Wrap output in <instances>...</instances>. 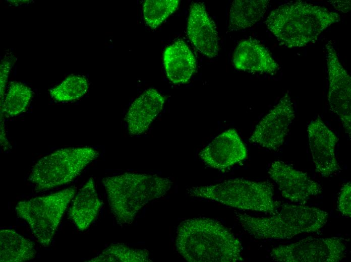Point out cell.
<instances>
[{"instance_id": "1", "label": "cell", "mask_w": 351, "mask_h": 262, "mask_svg": "<svg viewBox=\"0 0 351 262\" xmlns=\"http://www.w3.org/2000/svg\"><path fill=\"white\" fill-rule=\"evenodd\" d=\"M179 253L190 262L243 260L240 240L219 221L208 218L182 222L177 232Z\"/></svg>"}, {"instance_id": "2", "label": "cell", "mask_w": 351, "mask_h": 262, "mask_svg": "<svg viewBox=\"0 0 351 262\" xmlns=\"http://www.w3.org/2000/svg\"><path fill=\"white\" fill-rule=\"evenodd\" d=\"M340 20V15L336 12L297 1L273 10L265 23L281 45L296 48L314 41L324 30Z\"/></svg>"}, {"instance_id": "3", "label": "cell", "mask_w": 351, "mask_h": 262, "mask_svg": "<svg viewBox=\"0 0 351 262\" xmlns=\"http://www.w3.org/2000/svg\"><path fill=\"white\" fill-rule=\"evenodd\" d=\"M111 211L120 224H131L149 201L165 195L172 181L156 175L126 173L102 179Z\"/></svg>"}, {"instance_id": "4", "label": "cell", "mask_w": 351, "mask_h": 262, "mask_svg": "<svg viewBox=\"0 0 351 262\" xmlns=\"http://www.w3.org/2000/svg\"><path fill=\"white\" fill-rule=\"evenodd\" d=\"M269 217H256L236 213L241 226L259 239H290L300 234L315 232L325 225L328 213L304 205L283 204Z\"/></svg>"}, {"instance_id": "5", "label": "cell", "mask_w": 351, "mask_h": 262, "mask_svg": "<svg viewBox=\"0 0 351 262\" xmlns=\"http://www.w3.org/2000/svg\"><path fill=\"white\" fill-rule=\"evenodd\" d=\"M191 196L217 202L243 210L276 213L281 202L274 198V186L269 181L231 178L218 183L187 189Z\"/></svg>"}, {"instance_id": "6", "label": "cell", "mask_w": 351, "mask_h": 262, "mask_svg": "<svg viewBox=\"0 0 351 262\" xmlns=\"http://www.w3.org/2000/svg\"><path fill=\"white\" fill-rule=\"evenodd\" d=\"M91 147L60 149L40 159L33 167L28 180L37 191L49 190L74 180L98 156Z\"/></svg>"}, {"instance_id": "7", "label": "cell", "mask_w": 351, "mask_h": 262, "mask_svg": "<svg viewBox=\"0 0 351 262\" xmlns=\"http://www.w3.org/2000/svg\"><path fill=\"white\" fill-rule=\"evenodd\" d=\"M76 192L70 187L44 196L19 202L15 211L30 227L37 241L48 246L63 215Z\"/></svg>"}, {"instance_id": "8", "label": "cell", "mask_w": 351, "mask_h": 262, "mask_svg": "<svg viewBox=\"0 0 351 262\" xmlns=\"http://www.w3.org/2000/svg\"><path fill=\"white\" fill-rule=\"evenodd\" d=\"M346 252V246L340 237H307L275 247L270 255L277 261L337 262L345 257Z\"/></svg>"}, {"instance_id": "9", "label": "cell", "mask_w": 351, "mask_h": 262, "mask_svg": "<svg viewBox=\"0 0 351 262\" xmlns=\"http://www.w3.org/2000/svg\"><path fill=\"white\" fill-rule=\"evenodd\" d=\"M330 108L338 115L349 139L351 137V78L340 63L331 42L326 44Z\"/></svg>"}, {"instance_id": "10", "label": "cell", "mask_w": 351, "mask_h": 262, "mask_svg": "<svg viewBox=\"0 0 351 262\" xmlns=\"http://www.w3.org/2000/svg\"><path fill=\"white\" fill-rule=\"evenodd\" d=\"M295 115L293 103L287 92L259 121L249 141L268 150L277 151L284 143Z\"/></svg>"}, {"instance_id": "11", "label": "cell", "mask_w": 351, "mask_h": 262, "mask_svg": "<svg viewBox=\"0 0 351 262\" xmlns=\"http://www.w3.org/2000/svg\"><path fill=\"white\" fill-rule=\"evenodd\" d=\"M270 177L277 184L281 195L291 202L303 205L310 198L321 194V185L302 171L277 160L268 170Z\"/></svg>"}, {"instance_id": "12", "label": "cell", "mask_w": 351, "mask_h": 262, "mask_svg": "<svg viewBox=\"0 0 351 262\" xmlns=\"http://www.w3.org/2000/svg\"><path fill=\"white\" fill-rule=\"evenodd\" d=\"M307 132L316 171L323 177L331 176L339 169L335 154L338 138L320 118L310 121Z\"/></svg>"}, {"instance_id": "13", "label": "cell", "mask_w": 351, "mask_h": 262, "mask_svg": "<svg viewBox=\"0 0 351 262\" xmlns=\"http://www.w3.org/2000/svg\"><path fill=\"white\" fill-rule=\"evenodd\" d=\"M199 155L210 167L225 171L246 159L248 153L237 132L230 128L216 136L201 151Z\"/></svg>"}, {"instance_id": "14", "label": "cell", "mask_w": 351, "mask_h": 262, "mask_svg": "<svg viewBox=\"0 0 351 262\" xmlns=\"http://www.w3.org/2000/svg\"><path fill=\"white\" fill-rule=\"evenodd\" d=\"M187 34L196 49L204 55L210 58L217 55L219 44L215 24L202 3H195L190 7Z\"/></svg>"}, {"instance_id": "15", "label": "cell", "mask_w": 351, "mask_h": 262, "mask_svg": "<svg viewBox=\"0 0 351 262\" xmlns=\"http://www.w3.org/2000/svg\"><path fill=\"white\" fill-rule=\"evenodd\" d=\"M165 97L150 88L130 106L125 117L130 135L137 136L146 132L162 109Z\"/></svg>"}, {"instance_id": "16", "label": "cell", "mask_w": 351, "mask_h": 262, "mask_svg": "<svg viewBox=\"0 0 351 262\" xmlns=\"http://www.w3.org/2000/svg\"><path fill=\"white\" fill-rule=\"evenodd\" d=\"M232 62L236 69L251 72L274 74L279 69L268 50L252 39L244 40L238 44Z\"/></svg>"}, {"instance_id": "17", "label": "cell", "mask_w": 351, "mask_h": 262, "mask_svg": "<svg viewBox=\"0 0 351 262\" xmlns=\"http://www.w3.org/2000/svg\"><path fill=\"white\" fill-rule=\"evenodd\" d=\"M163 58L167 77L174 84L188 82L195 71V57L183 40L178 39L167 46Z\"/></svg>"}, {"instance_id": "18", "label": "cell", "mask_w": 351, "mask_h": 262, "mask_svg": "<svg viewBox=\"0 0 351 262\" xmlns=\"http://www.w3.org/2000/svg\"><path fill=\"white\" fill-rule=\"evenodd\" d=\"M102 205L92 178L88 179L76 195L69 212L70 218L80 230L89 227Z\"/></svg>"}, {"instance_id": "19", "label": "cell", "mask_w": 351, "mask_h": 262, "mask_svg": "<svg viewBox=\"0 0 351 262\" xmlns=\"http://www.w3.org/2000/svg\"><path fill=\"white\" fill-rule=\"evenodd\" d=\"M269 3L268 0L233 1L229 10V29L238 31L253 26L263 17Z\"/></svg>"}, {"instance_id": "20", "label": "cell", "mask_w": 351, "mask_h": 262, "mask_svg": "<svg viewBox=\"0 0 351 262\" xmlns=\"http://www.w3.org/2000/svg\"><path fill=\"white\" fill-rule=\"evenodd\" d=\"M0 246L1 262L26 261L36 254L34 243L12 229L1 230Z\"/></svg>"}, {"instance_id": "21", "label": "cell", "mask_w": 351, "mask_h": 262, "mask_svg": "<svg viewBox=\"0 0 351 262\" xmlns=\"http://www.w3.org/2000/svg\"><path fill=\"white\" fill-rule=\"evenodd\" d=\"M31 89L18 82H11L7 93L1 106V120L5 114L8 117L14 116L24 112L32 97Z\"/></svg>"}, {"instance_id": "22", "label": "cell", "mask_w": 351, "mask_h": 262, "mask_svg": "<svg viewBox=\"0 0 351 262\" xmlns=\"http://www.w3.org/2000/svg\"><path fill=\"white\" fill-rule=\"evenodd\" d=\"M87 261L148 262L151 260L147 250L132 248L123 244H112L97 256Z\"/></svg>"}, {"instance_id": "23", "label": "cell", "mask_w": 351, "mask_h": 262, "mask_svg": "<svg viewBox=\"0 0 351 262\" xmlns=\"http://www.w3.org/2000/svg\"><path fill=\"white\" fill-rule=\"evenodd\" d=\"M88 82L83 76L72 75L50 90L51 97L58 102L74 101L81 98L88 90Z\"/></svg>"}, {"instance_id": "24", "label": "cell", "mask_w": 351, "mask_h": 262, "mask_svg": "<svg viewBox=\"0 0 351 262\" xmlns=\"http://www.w3.org/2000/svg\"><path fill=\"white\" fill-rule=\"evenodd\" d=\"M178 0H146L143 6L144 18L152 29L160 25L178 8Z\"/></svg>"}, {"instance_id": "25", "label": "cell", "mask_w": 351, "mask_h": 262, "mask_svg": "<svg viewBox=\"0 0 351 262\" xmlns=\"http://www.w3.org/2000/svg\"><path fill=\"white\" fill-rule=\"evenodd\" d=\"M338 211L343 217H351V184L345 183L341 187L337 200Z\"/></svg>"}, {"instance_id": "26", "label": "cell", "mask_w": 351, "mask_h": 262, "mask_svg": "<svg viewBox=\"0 0 351 262\" xmlns=\"http://www.w3.org/2000/svg\"><path fill=\"white\" fill-rule=\"evenodd\" d=\"M12 62H14V58H5L1 64V106L4 102L6 84Z\"/></svg>"}, {"instance_id": "27", "label": "cell", "mask_w": 351, "mask_h": 262, "mask_svg": "<svg viewBox=\"0 0 351 262\" xmlns=\"http://www.w3.org/2000/svg\"><path fill=\"white\" fill-rule=\"evenodd\" d=\"M329 2L339 11L347 13L350 10V1H329Z\"/></svg>"}]
</instances>
